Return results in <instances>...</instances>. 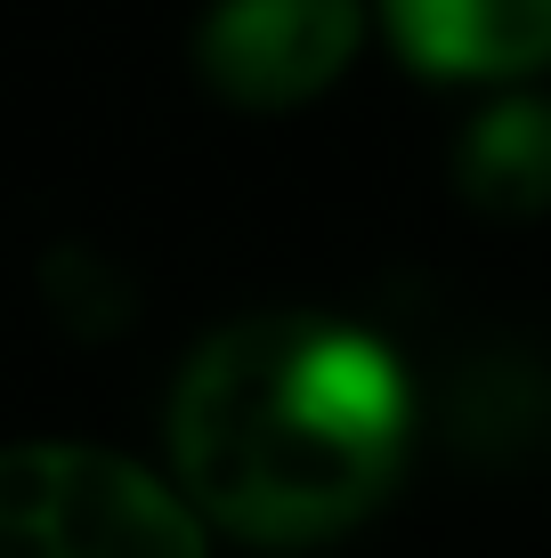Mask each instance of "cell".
Listing matches in <instances>:
<instances>
[{
  "mask_svg": "<svg viewBox=\"0 0 551 558\" xmlns=\"http://www.w3.org/2000/svg\"><path fill=\"white\" fill-rule=\"evenodd\" d=\"M406 65L446 82H511L551 65V0H382Z\"/></svg>",
  "mask_w": 551,
  "mask_h": 558,
  "instance_id": "277c9868",
  "label": "cell"
},
{
  "mask_svg": "<svg viewBox=\"0 0 551 558\" xmlns=\"http://www.w3.org/2000/svg\"><path fill=\"white\" fill-rule=\"evenodd\" d=\"M357 0H219L195 33V65L227 106L284 113L309 106L357 57Z\"/></svg>",
  "mask_w": 551,
  "mask_h": 558,
  "instance_id": "3957f363",
  "label": "cell"
},
{
  "mask_svg": "<svg viewBox=\"0 0 551 558\" xmlns=\"http://www.w3.org/2000/svg\"><path fill=\"white\" fill-rule=\"evenodd\" d=\"M0 558H212L179 486L98 446L0 453Z\"/></svg>",
  "mask_w": 551,
  "mask_h": 558,
  "instance_id": "7a4b0ae2",
  "label": "cell"
},
{
  "mask_svg": "<svg viewBox=\"0 0 551 558\" xmlns=\"http://www.w3.org/2000/svg\"><path fill=\"white\" fill-rule=\"evenodd\" d=\"M454 179L495 219H536L551 210V98H495L463 130Z\"/></svg>",
  "mask_w": 551,
  "mask_h": 558,
  "instance_id": "5b68a950",
  "label": "cell"
},
{
  "mask_svg": "<svg viewBox=\"0 0 551 558\" xmlns=\"http://www.w3.org/2000/svg\"><path fill=\"white\" fill-rule=\"evenodd\" d=\"M414 446V389L340 316H243L170 389V470L195 518L268 550H309L390 502Z\"/></svg>",
  "mask_w": 551,
  "mask_h": 558,
  "instance_id": "6da1fadb",
  "label": "cell"
}]
</instances>
